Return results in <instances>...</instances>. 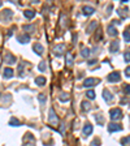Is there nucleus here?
<instances>
[{
    "label": "nucleus",
    "mask_w": 130,
    "mask_h": 146,
    "mask_svg": "<svg viewBox=\"0 0 130 146\" xmlns=\"http://www.w3.org/2000/svg\"><path fill=\"white\" fill-rule=\"evenodd\" d=\"M38 69H39L40 72H44V71H46V63H44V61H40L39 65H38Z\"/></svg>",
    "instance_id": "nucleus-25"
},
{
    "label": "nucleus",
    "mask_w": 130,
    "mask_h": 146,
    "mask_svg": "<svg viewBox=\"0 0 130 146\" xmlns=\"http://www.w3.org/2000/svg\"><path fill=\"white\" fill-rule=\"evenodd\" d=\"M35 83H36V85H39V86H43L46 83V78L44 77H36L35 78Z\"/></svg>",
    "instance_id": "nucleus-20"
},
{
    "label": "nucleus",
    "mask_w": 130,
    "mask_h": 146,
    "mask_svg": "<svg viewBox=\"0 0 130 146\" xmlns=\"http://www.w3.org/2000/svg\"><path fill=\"white\" fill-rule=\"evenodd\" d=\"M65 20H67V16H65L64 13H61L60 14V26L61 28H65V25H67V21Z\"/></svg>",
    "instance_id": "nucleus-21"
},
{
    "label": "nucleus",
    "mask_w": 130,
    "mask_h": 146,
    "mask_svg": "<svg viewBox=\"0 0 130 146\" xmlns=\"http://www.w3.org/2000/svg\"><path fill=\"white\" fill-rule=\"evenodd\" d=\"M14 61H16V57L12 56V54H7L5 55V63L7 64H13Z\"/></svg>",
    "instance_id": "nucleus-11"
},
{
    "label": "nucleus",
    "mask_w": 130,
    "mask_h": 146,
    "mask_svg": "<svg viewBox=\"0 0 130 146\" xmlns=\"http://www.w3.org/2000/svg\"><path fill=\"white\" fill-rule=\"evenodd\" d=\"M120 80H121V76H120L118 72H112L109 76H108V81L109 82H117Z\"/></svg>",
    "instance_id": "nucleus-4"
},
{
    "label": "nucleus",
    "mask_w": 130,
    "mask_h": 146,
    "mask_svg": "<svg viewBox=\"0 0 130 146\" xmlns=\"http://www.w3.org/2000/svg\"><path fill=\"white\" fill-rule=\"evenodd\" d=\"M109 117L112 120H118V119L122 117V112L120 111V108H112L109 111Z\"/></svg>",
    "instance_id": "nucleus-2"
},
{
    "label": "nucleus",
    "mask_w": 130,
    "mask_h": 146,
    "mask_svg": "<svg viewBox=\"0 0 130 146\" xmlns=\"http://www.w3.org/2000/svg\"><path fill=\"white\" fill-rule=\"evenodd\" d=\"M125 93L126 94H130V85H126L125 86Z\"/></svg>",
    "instance_id": "nucleus-34"
},
{
    "label": "nucleus",
    "mask_w": 130,
    "mask_h": 146,
    "mask_svg": "<svg viewBox=\"0 0 130 146\" xmlns=\"http://www.w3.org/2000/svg\"><path fill=\"white\" fill-rule=\"evenodd\" d=\"M0 7H2V2H0Z\"/></svg>",
    "instance_id": "nucleus-37"
},
{
    "label": "nucleus",
    "mask_w": 130,
    "mask_h": 146,
    "mask_svg": "<svg viewBox=\"0 0 130 146\" xmlns=\"http://www.w3.org/2000/svg\"><path fill=\"white\" fill-rule=\"evenodd\" d=\"M118 50H120V42H117V40L112 42V43H111V46H109V52L115 54V52H117Z\"/></svg>",
    "instance_id": "nucleus-6"
},
{
    "label": "nucleus",
    "mask_w": 130,
    "mask_h": 146,
    "mask_svg": "<svg viewBox=\"0 0 130 146\" xmlns=\"http://www.w3.org/2000/svg\"><path fill=\"white\" fill-rule=\"evenodd\" d=\"M65 51V45H57L55 47V55L56 56H61Z\"/></svg>",
    "instance_id": "nucleus-8"
},
{
    "label": "nucleus",
    "mask_w": 130,
    "mask_h": 146,
    "mask_svg": "<svg viewBox=\"0 0 130 146\" xmlns=\"http://www.w3.org/2000/svg\"><path fill=\"white\" fill-rule=\"evenodd\" d=\"M96 26H98V22H96V21H92L91 25L87 28V33H92V31L96 29Z\"/></svg>",
    "instance_id": "nucleus-22"
},
{
    "label": "nucleus",
    "mask_w": 130,
    "mask_h": 146,
    "mask_svg": "<svg viewBox=\"0 0 130 146\" xmlns=\"http://www.w3.org/2000/svg\"><path fill=\"white\" fill-rule=\"evenodd\" d=\"M38 98H39V100H40L42 104H44V103H46V95H44V94H39Z\"/></svg>",
    "instance_id": "nucleus-31"
},
{
    "label": "nucleus",
    "mask_w": 130,
    "mask_h": 146,
    "mask_svg": "<svg viewBox=\"0 0 130 146\" xmlns=\"http://www.w3.org/2000/svg\"><path fill=\"white\" fill-rule=\"evenodd\" d=\"M103 97H104V99H105V102H111L112 99H113V97H112V94L108 91V90H104L103 91Z\"/></svg>",
    "instance_id": "nucleus-12"
},
{
    "label": "nucleus",
    "mask_w": 130,
    "mask_h": 146,
    "mask_svg": "<svg viewBox=\"0 0 130 146\" xmlns=\"http://www.w3.org/2000/svg\"><path fill=\"white\" fill-rule=\"evenodd\" d=\"M91 133H92V125H91L90 123H87V124L83 127V134H85V136H90Z\"/></svg>",
    "instance_id": "nucleus-9"
},
{
    "label": "nucleus",
    "mask_w": 130,
    "mask_h": 146,
    "mask_svg": "<svg viewBox=\"0 0 130 146\" xmlns=\"http://www.w3.org/2000/svg\"><path fill=\"white\" fill-rule=\"evenodd\" d=\"M0 63H2V56H0Z\"/></svg>",
    "instance_id": "nucleus-36"
},
{
    "label": "nucleus",
    "mask_w": 130,
    "mask_h": 146,
    "mask_svg": "<svg viewBox=\"0 0 130 146\" xmlns=\"http://www.w3.org/2000/svg\"><path fill=\"white\" fill-rule=\"evenodd\" d=\"M86 97H87L89 99H94V98H95V91H92V90H89L87 93H86Z\"/></svg>",
    "instance_id": "nucleus-27"
},
{
    "label": "nucleus",
    "mask_w": 130,
    "mask_h": 146,
    "mask_svg": "<svg viewBox=\"0 0 130 146\" xmlns=\"http://www.w3.org/2000/svg\"><path fill=\"white\" fill-rule=\"evenodd\" d=\"M34 51L38 54V55H42L43 54V46L40 43H35L34 45Z\"/></svg>",
    "instance_id": "nucleus-14"
},
{
    "label": "nucleus",
    "mask_w": 130,
    "mask_h": 146,
    "mask_svg": "<svg viewBox=\"0 0 130 146\" xmlns=\"http://www.w3.org/2000/svg\"><path fill=\"white\" fill-rule=\"evenodd\" d=\"M95 119H96V121H98L100 125H103V124H104V119H103V116H101V115H96V116H95Z\"/></svg>",
    "instance_id": "nucleus-29"
},
{
    "label": "nucleus",
    "mask_w": 130,
    "mask_h": 146,
    "mask_svg": "<svg viewBox=\"0 0 130 146\" xmlns=\"http://www.w3.org/2000/svg\"><path fill=\"white\" fill-rule=\"evenodd\" d=\"M24 30H25L26 33H34V31L36 30V26H35V25H25V26H24Z\"/></svg>",
    "instance_id": "nucleus-13"
},
{
    "label": "nucleus",
    "mask_w": 130,
    "mask_h": 146,
    "mask_svg": "<svg viewBox=\"0 0 130 146\" xmlns=\"http://www.w3.org/2000/svg\"><path fill=\"white\" fill-rule=\"evenodd\" d=\"M125 74H126V77H130V67H127L125 69Z\"/></svg>",
    "instance_id": "nucleus-33"
},
{
    "label": "nucleus",
    "mask_w": 130,
    "mask_h": 146,
    "mask_svg": "<svg viewBox=\"0 0 130 146\" xmlns=\"http://www.w3.org/2000/svg\"><path fill=\"white\" fill-rule=\"evenodd\" d=\"M25 17L26 18H29V20H31V18H34V16H35V12L34 11H31V9H27V11H25Z\"/></svg>",
    "instance_id": "nucleus-18"
},
{
    "label": "nucleus",
    "mask_w": 130,
    "mask_h": 146,
    "mask_svg": "<svg viewBox=\"0 0 130 146\" xmlns=\"http://www.w3.org/2000/svg\"><path fill=\"white\" fill-rule=\"evenodd\" d=\"M90 54H91V50H90V48H87V47L82 48V51H81V55H82L83 57H89V56H90Z\"/></svg>",
    "instance_id": "nucleus-19"
},
{
    "label": "nucleus",
    "mask_w": 130,
    "mask_h": 146,
    "mask_svg": "<svg viewBox=\"0 0 130 146\" xmlns=\"http://www.w3.org/2000/svg\"><path fill=\"white\" fill-rule=\"evenodd\" d=\"M13 77V69L5 68L4 69V78H12Z\"/></svg>",
    "instance_id": "nucleus-15"
},
{
    "label": "nucleus",
    "mask_w": 130,
    "mask_h": 146,
    "mask_svg": "<svg viewBox=\"0 0 130 146\" xmlns=\"http://www.w3.org/2000/svg\"><path fill=\"white\" fill-rule=\"evenodd\" d=\"M48 121H50V124H52V125H57V124H59V117L56 116V114H55V110H53V108H50Z\"/></svg>",
    "instance_id": "nucleus-3"
},
{
    "label": "nucleus",
    "mask_w": 130,
    "mask_h": 146,
    "mask_svg": "<svg viewBox=\"0 0 130 146\" xmlns=\"http://www.w3.org/2000/svg\"><path fill=\"white\" fill-rule=\"evenodd\" d=\"M60 131H61V133H64V131H65V124H64V123H61V127H60Z\"/></svg>",
    "instance_id": "nucleus-35"
},
{
    "label": "nucleus",
    "mask_w": 130,
    "mask_h": 146,
    "mask_svg": "<svg viewBox=\"0 0 130 146\" xmlns=\"http://www.w3.org/2000/svg\"><path fill=\"white\" fill-rule=\"evenodd\" d=\"M90 108H91V104H90L89 102H86V100L82 102V110H83V111H89Z\"/></svg>",
    "instance_id": "nucleus-23"
},
{
    "label": "nucleus",
    "mask_w": 130,
    "mask_h": 146,
    "mask_svg": "<svg viewBox=\"0 0 130 146\" xmlns=\"http://www.w3.org/2000/svg\"><path fill=\"white\" fill-rule=\"evenodd\" d=\"M124 38H125L126 42H130V31H129V29L124 31Z\"/></svg>",
    "instance_id": "nucleus-28"
},
{
    "label": "nucleus",
    "mask_w": 130,
    "mask_h": 146,
    "mask_svg": "<svg viewBox=\"0 0 130 146\" xmlns=\"http://www.w3.org/2000/svg\"><path fill=\"white\" fill-rule=\"evenodd\" d=\"M9 124L12 125V127H13V125H16V127H18V125H20V121H18L17 119H14V117H13V119H11Z\"/></svg>",
    "instance_id": "nucleus-30"
},
{
    "label": "nucleus",
    "mask_w": 130,
    "mask_h": 146,
    "mask_svg": "<svg viewBox=\"0 0 130 146\" xmlns=\"http://www.w3.org/2000/svg\"><path fill=\"white\" fill-rule=\"evenodd\" d=\"M99 82H100L99 78L89 77V78H86V80L83 81V86H85V88H92V86H95L96 83H99Z\"/></svg>",
    "instance_id": "nucleus-1"
},
{
    "label": "nucleus",
    "mask_w": 130,
    "mask_h": 146,
    "mask_svg": "<svg viewBox=\"0 0 130 146\" xmlns=\"http://www.w3.org/2000/svg\"><path fill=\"white\" fill-rule=\"evenodd\" d=\"M65 60H67V65H69V67H72V65H73L74 59H73V55H72L70 52H68V54H67V56H65Z\"/></svg>",
    "instance_id": "nucleus-10"
},
{
    "label": "nucleus",
    "mask_w": 130,
    "mask_h": 146,
    "mask_svg": "<svg viewBox=\"0 0 130 146\" xmlns=\"http://www.w3.org/2000/svg\"><path fill=\"white\" fill-rule=\"evenodd\" d=\"M59 99H60L61 102H68V100H69V95H68L67 93H62V94L59 97Z\"/></svg>",
    "instance_id": "nucleus-24"
},
{
    "label": "nucleus",
    "mask_w": 130,
    "mask_h": 146,
    "mask_svg": "<svg viewBox=\"0 0 130 146\" xmlns=\"http://www.w3.org/2000/svg\"><path fill=\"white\" fill-rule=\"evenodd\" d=\"M122 129V127L120 124H116V123H112V124H109V127H108V132H118V131H121Z\"/></svg>",
    "instance_id": "nucleus-5"
},
{
    "label": "nucleus",
    "mask_w": 130,
    "mask_h": 146,
    "mask_svg": "<svg viewBox=\"0 0 130 146\" xmlns=\"http://www.w3.org/2000/svg\"><path fill=\"white\" fill-rule=\"evenodd\" d=\"M121 143H122V146H127L130 143V137H124L121 140Z\"/></svg>",
    "instance_id": "nucleus-26"
},
{
    "label": "nucleus",
    "mask_w": 130,
    "mask_h": 146,
    "mask_svg": "<svg viewBox=\"0 0 130 146\" xmlns=\"http://www.w3.org/2000/svg\"><path fill=\"white\" fill-rule=\"evenodd\" d=\"M94 12H95V11H94L92 7H83V13H85L86 16H91Z\"/></svg>",
    "instance_id": "nucleus-16"
},
{
    "label": "nucleus",
    "mask_w": 130,
    "mask_h": 146,
    "mask_svg": "<svg viewBox=\"0 0 130 146\" xmlns=\"http://www.w3.org/2000/svg\"><path fill=\"white\" fill-rule=\"evenodd\" d=\"M17 40L20 42V43H27V42H30V35H27L26 33L22 34V35H18Z\"/></svg>",
    "instance_id": "nucleus-7"
},
{
    "label": "nucleus",
    "mask_w": 130,
    "mask_h": 146,
    "mask_svg": "<svg viewBox=\"0 0 130 146\" xmlns=\"http://www.w3.org/2000/svg\"><path fill=\"white\" fill-rule=\"evenodd\" d=\"M108 34L112 35V37H116V35H117V30H116V28H115L113 25H109V26H108Z\"/></svg>",
    "instance_id": "nucleus-17"
},
{
    "label": "nucleus",
    "mask_w": 130,
    "mask_h": 146,
    "mask_svg": "<svg viewBox=\"0 0 130 146\" xmlns=\"http://www.w3.org/2000/svg\"><path fill=\"white\" fill-rule=\"evenodd\" d=\"M129 104H130V102H129Z\"/></svg>",
    "instance_id": "nucleus-38"
},
{
    "label": "nucleus",
    "mask_w": 130,
    "mask_h": 146,
    "mask_svg": "<svg viewBox=\"0 0 130 146\" xmlns=\"http://www.w3.org/2000/svg\"><path fill=\"white\" fill-rule=\"evenodd\" d=\"M124 59H125V61H126V63H130V51L125 52V55H124Z\"/></svg>",
    "instance_id": "nucleus-32"
}]
</instances>
